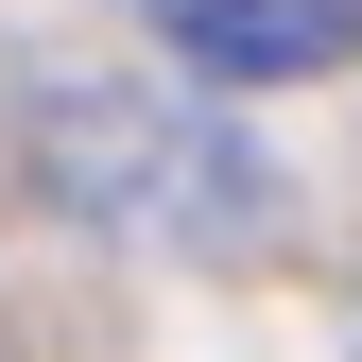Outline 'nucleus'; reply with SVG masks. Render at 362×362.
<instances>
[{
	"label": "nucleus",
	"instance_id": "nucleus-1",
	"mask_svg": "<svg viewBox=\"0 0 362 362\" xmlns=\"http://www.w3.org/2000/svg\"><path fill=\"white\" fill-rule=\"evenodd\" d=\"M156 35L207 86H310V69L362 52V0H156Z\"/></svg>",
	"mask_w": 362,
	"mask_h": 362
}]
</instances>
